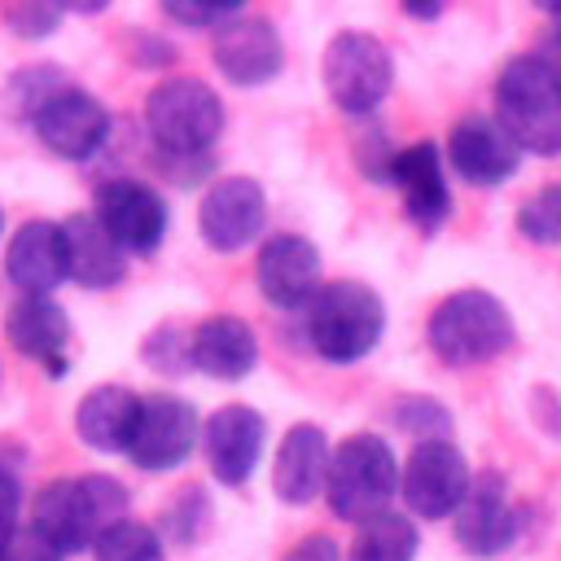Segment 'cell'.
I'll list each match as a JSON object with an SVG mask.
<instances>
[{"label": "cell", "instance_id": "6da1fadb", "mask_svg": "<svg viewBox=\"0 0 561 561\" xmlns=\"http://www.w3.org/2000/svg\"><path fill=\"white\" fill-rule=\"evenodd\" d=\"M127 517V486L110 473L57 478L31 504V526L66 557L92 548V539Z\"/></svg>", "mask_w": 561, "mask_h": 561}, {"label": "cell", "instance_id": "7a4b0ae2", "mask_svg": "<svg viewBox=\"0 0 561 561\" xmlns=\"http://www.w3.org/2000/svg\"><path fill=\"white\" fill-rule=\"evenodd\" d=\"M381 329H386V307L359 280H329L302 307V337L329 364L364 359L381 342Z\"/></svg>", "mask_w": 561, "mask_h": 561}, {"label": "cell", "instance_id": "3957f363", "mask_svg": "<svg viewBox=\"0 0 561 561\" xmlns=\"http://www.w3.org/2000/svg\"><path fill=\"white\" fill-rule=\"evenodd\" d=\"M145 127L158 158H210V145L224 131V101L210 83L171 75L145 96Z\"/></svg>", "mask_w": 561, "mask_h": 561}, {"label": "cell", "instance_id": "277c9868", "mask_svg": "<svg viewBox=\"0 0 561 561\" xmlns=\"http://www.w3.org/2000/svg\"><path fill=\"white\" fill-rule=\"evenodd\" d=\"M495 123L522 153H561V92L535 53L513 57L495 79Z\"/></svg>", "mask_w": 561, "mask_h": 561}, {"label": "cell", "instance_id": "5b68a950", "mask_svg": "<svg viewBox=\"0 0 561 561\" xmlns=\"http://www.w3.org/2000/svg\"><path fill=\"white\" fill-rule=\"evenodd\" d=\"M513 346L508 307L486 289H456L430 316V351L447 368H473Z\"/></svg>", "mask_w": 561, "mask_h": 561}, {"label": "cell", "instance_id": "8992f818", "mask_svg": "<svg viewBox=\"0 0 561 561\" xmlns=\"http://www.w3.org/2000/svg\"><path fill=\"white\" fill-rule=\"evenodd\" d=\"M399 491V465L386 438L377 434H351L337 451H329L324 473V500L333 517L342 522H368L390 508Z\"/></svg>", "mask_w": 561, "mask_h": 561}, {"label": "cell", "instance_id": "52a82bcc", "mask_svg": "<svg viewBox=\"0 0 561 561\" xmlns=\"http://www.w3.org/2000/svg\"><path fill=\"white\" fill-rule=\"evenodd\" d=\"M324 88L337 101V110L346 114H368L386 101L390 83H394V61L386 53V44L368 31H342L329 39L324 48Z\"/></svg>", "mask_w": 561, "mask_h": 561}, {"label": "cell", "instance_id": "ba28073f", "mask_svg": "<svg viewBox=\"0 0 561 561\" xmlns=\"http://www.w3.org/2000/svg\"><path fill=\"white\" fill-rule=\"evenodd\" d=\"M197 434H202V425H197V412L188 399L149 394V399H140V412H136V425L127 438V456L136 469L167 473L193 456Z\"/></svg>", "mask_w": 561, "mask_h": 561}, {"label": "cell", "instance_id": "9c48e42d", "mask_svg": "<svg viewBox=\"0 0 561 561\" xmlns=\"http://www.w3.org/2000/svg\"><path fill=\"white\" fill-rule=\"evenodd\" d=\"M469 491V460L456 443L438 438V443H416L408 465L399 469V495L408 500V508L425 522L451 517L456 504Z\"/></svg>", "mask_w": 561, "mask_h": 561}, {"label": "cell", "instance_id": "30bf717a", "mask_svg": "<svg viewBox=\"0 0 561 561\" xmlns=\"http://www.w3.org/2000/svg\"><path fill=\"white\" fill-rule=\"evenodd\" d=\"M92 219L123 254H153L167 237V202L140 180H105Z\"/></svg>", "mask_w": 561, "mask_h": 561}, {"label": "cell", "instance_id": "8fae6325", "mask_svg": "<svg viewBox=\"0 0 561 561\" xmlns=\"http://www.w3.org/2000/svg\"><path fill=\"white\" fill-rule=\"evenodd\" d=\"M31 123H35V136L44 140V149L57 153V158H66V162L92 158L105 145V136H110V110L92 92H83L75 83H66L61 92H53L31 114Z\"/></svg>", "mask_w": 561, "mask_h": 561}, {"label": "cell", "instance_id": "7c38bea8", "mask_svg": "<svg viewBox=\"0 0 561 561\" xmlns=\"http://www.w3.org/2000/svg\"><path fill=\"white\" fill-rule=\"evenodd\" d=\"M267 219V197L250 175H224L206 188L202 206H197V228L202 241L219 254H232L241 245H250L263 232Z\"/></svg>", "mask_w": 561, "mask_h": 561}, {"label": "cell", "instance_id": "4fadbf2b", "mask_svg": "<svg viewBox=\"0 0 561 561\" xmlns=\"http://www.w3.org/2000/svg\"><path fill=\"white\" fill-rule=\"evenodd\" d=\"M210 57H215L219 75L241 83V88H259V83L276 79L285 66V48H280L276 26L267 18H250V13H237L224 26H215Z\"/></svg>", "mask_w": 561, "mask_h": 561}, {"label": "cell", "instance_id": "5bb4252c", "mask_svg": "<svg viewBox=\"0 0 561 561\" xmlns=\"http://www.w3.org/2000/svg\"><path fill=\"white\" fill-rule=\"evenodd\" d=\"M451 535L465 552L473 557H495L504 552L513 539H517V513L508 504V482L504 473H482V478H469V491L465 500L456 504L451 513Z\"/></svg>", "mask_w": 561, "mask_h": 561}, {"label": "cell", "instance_id": "9a60e30c", "mask_svg": "<svg viewBox=\"0 0 561 561\" xmlns=\"http://www.w3.org/2000/svg\"><path fill=\"white\" fill-rule=\"evenodd\" d=\"M254 276H259V294L272 307L298 311L320 289V250L302 232H276L263 241Z\"/></svg>", "mask_w": 561, "mask_h": 561}, {"label": "cell", "instance_id": "2e32d148", "mask_svg": "<svg viewBox=\"0 0 561 561\" xmlns=\"http://www.w3.org/2000/svg\"><path fill=\"white\" fill-rule=\"evenodd\" d=\"M447 162H451V171H456L465 184H473V188H495V184H504V180L517 171L522 149L508 140V131H504L495 118L469 114V118H460V123L451 127V136H447Z\"/></svg>", "mask_w": 561, "mask_h": 561}, {"label": "cell", "instance_id": "e0dca14e", "mask_svg": "<svg viewBox=\"0 0 561 561\" xmlns=\"http://www.w3.org/2000/svg\"><path fill=\"white\" fill-rule=\"evenodd\" d=\"M386 180L399 188L403 210H408V219H412L421 232H434V228L447 224V215H451V193H447V175H443L438 149H434L430 140H416V145L390 153Z\"/></svg>", "mask_w": 561, "mask_h": 561}, {"label": "cell", "instance_id": "ac0fdd59", "mask_svg": "<svg viewBox=\"0 0 561 561\" xmlns=\"http://www.w3.org/2000/svg\"><path fill=\"white\" fill-rule=\"evenodd\" d=\"M202 443H206L210 473L224 486H241L254 473L259 451H263V416L245 403H224L219 412H210Z\"/></svg>", "mask_w": 561, "mask_h": 561}, {"label": "cell", "instance_id": "d6986e66", "mask_svg": "<svg viewBox=\"0 0 561 561\" xmlns=\"http://www.w3.org/2000/svg\"><path fill=\"white\" fill-rule=\"evenodd\" d=\"M9 280L22 289V298H53V289L66 280V245H61V224L31 219L13 232L9 254H4Z\"/></svg>", "mask_w": 561, "mask_h": 561}, {"label": "cell", "instance_id": "ffe728a7", "mask_svg": "<svg viewBox=\"0 0 561 561\" xmlns=\"http://www.w3.org/2000/svg\"><path fill=\"white\" fill-rule=\"evenodd\" d=\"M188 364L202 368L206 377L237 381L259 364V337L237 316H206L188 333Z\"/></svg>", "mask_w": 561, "mask_h": 561}, {"label": "cell", "instance_id": "44dd1931", "mask_svg": "<svg viewBox=\"0 0 561 561\" xmlns=\"http://www.w3.org/2000/svg\"><path fill=\"white\" fill-rule=\"evenodd\" d=\"M324 473H329V438L320 425H294L280 438L276 451V469H272V486L285 504H311L324 491Z\"/></svg>", "mask_w": 561, "mask_h": 561}, {"label": "cell", "instance_id": "7402d4cb", "mask_svg": "<svg viewBox=\"0 0 561 561\" xmlns=\"http://www.w3.org/2000/svg\"><path fill=\"white\" fill-rule=\"evenodd\" d=\"M66 245V276L83 289H110L127 272V254L105 237V228L92 215H70L61 224Z\"/></svg>", "mask_w": 561, "mask_h": 561}, {"label": "cell", "instance_id": "603a6c76", "mask_svg": "<svg viewBox=\"0 0 561 561\" xmlns=\"http://www.w3.org/2000/svg\"><path fill=\"white\" fill-rule=\"evenodd\" d=\"M4 337L18 346V355L48 364V373H61L70 320L53 298H18L4 316Z\"/></svg>", "mask_w": 561, "mask_h": 561}, {"label": "cell", "instance_id": "cb8c5ba5", "mask_svg": "<svg viewBox=\"0 0 561 561\" xmlns=\"http://www.w3.org/2000/svg\"><path fill=\"white\" fill-rule=\"evenodd\" d=\"M140 412V394L123 390V386H96L79 399L75 408V430L88 447L96 451H127L131 425Z\"/></svg>", "mask_w": 561, "mask_h": 561}, {"label": "cell", "instance_id": "d4e9b609", "mask_svg": "<svg viewBox=\"0 0 561 561\" xmlns=\"http://www.w3.org/2000/svg\"><path fill=\"white\" fill-rule=\"evenodd\" d=\"M416 543H421V535H416L412 517L386 508V513L359 522L346 561H412L416 557Z\"/></svg>", "mask_w": 561, "mask_h": 561}, {"label": "cell", "instance_id": "484cf974", "mask_svg": "<svg viewBox=\"0 0 561 561\" xmlns=\"http://www.w3.org/2000/svg\"><path fill=\"white\" fill-rule=\"evenodd\" d=\"M92 557L96 561H162V539L153 526L123 517L92 539Z\"/></svg>", "mask_w": 561, "mask_h": 561}, {"label": "cell", "instance_id": "4316f807", "mask_svg": "<svg viewBox=\"0 0 561 561\" xmlns=\"http://www.w3.org/2000/svg\"><path fill=\"white\" fill-rule=\"evenodd\" d=\"M517 232L535 245H561V184H543L517 206Z\"/></svg>", "mask_w": 561, "mask_h": 561}, {"label": "cell", "instance_id": "83f0119b", "mask_svg": "<svg viewBox=\"0 0 561 561\" xmlns=\"http://www.w3.org/2000/svg\"><path fill=\"white\" fill-rule=\"evenodd\" d=\"M390 416H394L399 430L416 434L421 443H438V438L451 430V412H447L438 399H425V394H408V399H399V403L390 408Z\"/></svg>", "mask_w": 561, "mask_h": 561}, {"label": "cell", "instance_id": "f1b7e54d", "mask_svg": "<svg viewBox=\"0 0 561 561\" xmlns=\"http://www.w3.org/2000/svg\"><path fill=\"white\" fill-rule=\"evenodd\" d=\"M145 364L158 368L162 377H175V373L193 368L188 364V333L175 329V324H162L158 333H149L145 337Z\"/></svg>", "mask_w": 561, "mask_h": 561}, {"label": "cell", "instance_id": "f546056e", "mask_svg": "<svg viewBox=\"0 0 561 561\" xmlns=\"http://www.w3.org/2000/svg\"><path fill=\"white\" fill-rule=\"evenodd\" d=\"M206 522H210V504H206L202 486H184V495H180V500L167 508V517H162V526H167V535H171L175 543H193Z\"/></svg>", "mask_w": 561, "mask_h": 561}, {"label": "cell", "instance_id": "4dcf8cb0", "mask_svg": "<svg viewBox=\"0 0 561 561\" xmlns=\"http://www.w3.org/2000/svg\"><path fill=\"white\" fill-rule=\"evenodd\" d=\"M66 88V79H61V70L57 66H26V70H18V79H13V110H22V114H35L53 92H61Z\"/></svg>", "mask_w": 561, "mask_h": 561}, {"label": "cell", "instance_id": "1f68e13d", "mask_svg": "<svg viewBox=\"0 0 561 561\" xmlns=\"http://www.w3.org/2000/svg\"><path fill=\"white\" fill-rule=\"evenodd\" d=\"M0 561H66V557H61L35 526H18V530L4 539Z\"/></svg>", "mask_w": 561, "mask_h": 561}, {"label": "cell", "instance_id": "d6a6232c", "mask_svg": "<svg viewBox=\"0 0 561 561\" xmlns=\"http://www.w3.org/2000/svg\"><path fill=\"white\" fill-rule=\"evenodd\" d=\"M4 22H9V31L22 35V39H44V35L61 22V9H53V4H18V9L4 13Z\"/></svg>", "mask_w": 561, "mask_h": 561}, {"label": "cell", "instance_id": "836d02e7", "mask_svg": "<svg viewBox=\"0 0 561 561\" xmlns=\"http://www.w3.org/2000/svg\"><path fill=\"white\" fill-rule=\"evenodd\" d=\"M162 13L167 18H175V22H184V26H224L228 18H237L241 9L237 4H184V0H167L162 4Z\"/></svg>", "mask_w": 561, "mask_h": 561}, {"label": "cell", "instance_id": "e575fe53", "mask_svg": "<svg viewBox=\"0 0 561 561\" xmlns=\"http://www.w3.org/2000/svg\"><path fill=\"white\" fill-rule=\"evenodd\" d=\"M18 513H22V482L9 465H0V548L18 530Z\"/></svg>", "mask_w": 561, "mask_h": 561}, {"label": "cell", "instance_id": "d590c367", "mask_svg": "<svg viewBox=\"0 0 561 561\" xmlns=\"http://www.w3.org/2000/svg\"><path fill=\"white\" fill-rule=\"evenodd\" d=\"M280 561H346V557H342V548L329 535H302L298 543L285 548Z\"/></svg>", "mask_w": 561, "mask_h": 561}, {"label": "cell", "instance_id": "8d00e7d4", "mask_svg": "<svg viewBox=\"0 0 561 561\" xmlns=\"http://www.w3.org/2000/svg\"><path fill=\"white\" fill-rule=\"evenodd\" d=\"M535 57H539V66L548 70V79H552V88L561 92V48H557V44L548 39V44H543V48H539Z\"/></svg>", "mask_w": 561, "mask_h": 561}, {"label": "cell", "instance_id": "74e56055", "mask_svg": "<svg viewBox=\"0 0 561 561\" xmlns=\"http://www.w3.org/2000/svg\"><path fill=\"white\" fill-rule=\"evenodd\" d=\"M403 13H408V18H438L443 9H438V4H403Z\"/></svg>", "mask_w": 561, "mask_h": 561}, {"label": "cell", "instance_id": "f35d334b", "mask_svg": "<svg viewBox=\"0 0 561 561\" xmlns=\"http://www.w3.org/2000/svg\"><path fill=\"white\" fill-rule=\"evenodd\" d=\"M548 18H552V44L561 48V4H548Z\"/></svg>", "mask_w": 561, "mask_h": 561}, {"label": "cell", "instance_id": "ab89813d", "mask_svg": "<svg viewBox=\"0 0 561 561\" xmlns=\"http://www.w3.org/2000/svg\"><path fill=\"white\" fill-rule=\"evenodd\" d=\"M0 224H4V219H0Z\"/></svg>", "mask_w": 561, "mask_h": 561}]
</instances>
